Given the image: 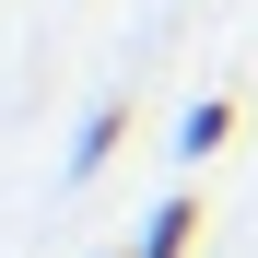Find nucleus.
Wrapping results in <instances>:
<instances>
[{"mask_svg":"<svg viewBox=\"0 0 258 258\" xmlns=\"http://www.w3.org/2000/svg\"><path fill=\"white\" fill-rule=\"evenodd\" d=\"M223 141H235V94H200V106L176 117V153H188V164H211Z\"/></svg>","mask_w":258,"mask_h":258,"instance_id":"1","label":"nucleus"},{"mask_svg":"<svg viewBox=\"0 0 258 258\" xmlns=\"http://www.w3.org/2000/svg\"><path fill=\"white\" fill-rule=\"evenodd\" d=\"M188 246H200V200L176 188V200H164L153 223H141V246H129V258H188Z\"/></svg>","mask_w":258,"mask_h":258,"instance_id":"2","label":"nucleus"},{"mask_svg":"<svg viewBox=\"0 0 258 258\" xmlns=\"http://www.w3.org/2000/svg\"><path fill=\"white\" fill-rule=\"evenodd\" d=\"M117 141H129V106L106 94L94 117H82V141H71V176H106V153H117Z\"/></svg>","mask_w":258,"mask_h":258,"instance_id":"3","label":"nucleus"}]
</instances>
